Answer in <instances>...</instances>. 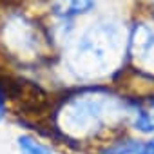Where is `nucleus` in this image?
<instances>
[{"label": "nucleus", "mask_w": 154, "mask_h": 154, "mask_svg": "<svg viewBox=\"0 0 154 154\" xmlns=\"http://www.w3.org/2000/svg\"><path fill=\"white\" fill-rule=\"evenodd\" d=\"M105 114V102L94 96H82L74 100L67 109V120L76 129H89L100 125Z\"/></svg>", "instance_id": "obj_1"}, {"label": "nucleus", "mask_w": 154, "mask_h": 154, "mask_svg": "<svg viewBox=\"0 0 154 154\" xmlns=\"http://www.w3.org/2000/svg\"><path fill=\"white\" fill-rule=\"evenodd\" d=\"M132 127L141 134L154 132V98L136 100L129 111Z\"/></svg>", "instance_id": "obj_3"}, {"label": "nucleus", "mask_w": 154, "mask_h": 154, "mask_svg": "<svg viewBox=\"0 0 154 154\" xmlns=\"http://www.w3.org/2000/svg\"><path fill=\"white\" fill-rule=\"evenodd\" d=\"M94 8V0H54L53 9L62 18H72L85 15Z\"/></svg>", "instance_id": "obj_4"}, {"label": "nucleus", "mask_w": 154, "mask_h": 154, "mask_svg": "<svg viewBox=\"0 0 154 154\" xmlns=\"http://www.w3.org/2000/svg\"><path fill=\"white\" fill-rule=\"evenodd\" d=\"M132 54L141 65V71L154 72V29L140 26L132 38Z\"/></svg>", "instance_id": "obj_2"}, {"label": "nucleus", "mask_w": 154, "mask_h": 154, "mask_svg": "<svg viewBox=\"0 0 154 154\" xmlns=\"http://www.w3.org/2000/svg\"><path fill=\"white\" fill-rule=\"evenodd\" d=\"M4 114H6V103H4V96H2V93H0V120L4 118Z\"/></svg>", "instance_id": "obj_6"}, {"label": "nucleus", "mask_w": 154, "mask_h": 154, "mask_svg": "<svg viewBox=\"0 0 154 154\" xmlns=\"http://www.w3.org/2000/svg\"><path fill=\"white\" fill-rule=\"evenodd\" d=\"M18 149L22 154H53L44 143L31 136H20L18 138Z\"/></svg>", "instance_id": "obj_5"}]
</instances>
